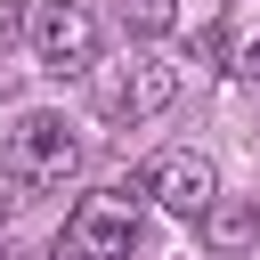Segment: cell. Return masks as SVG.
Listing matches in <instances>:
<instances>
[{
  "label": "cell",
  "mask_w": 260,
  "mask_h": 260,
  "mask_svg": "<svg viewBox=\"0 0 260 260\" xmlns=\"http://www.w3.org/2000/svg\"><path fill=\"white\" fill-rule=\"evenodd\" d=\"M0 260H8V252H0Z\"/></svg>",
  "instance_id": "cell-10"
},
{
  "label": "cell",
  "mask_w": 260,
  "mask_h": 260,
  "mask_svg": "<svg viewBox=\"0 0 260 260\" xmlns=\"http://www.w3.org/2000/svg\"><path fill=\"white\" fill-rule=\"evenodd\" d=\"M146 203H154L146 179H114V187L81 195V203L65 211V228H57V260H130Z\"/></svg>",
  "instance_id": "cell-1"
},
{
  "label": "cell",
  "mask_w": 260,
  "mask_h": 260,
  "mask_svg": "<svg viewBox=\"0 0 260 260\" xmlns=\"http://www.w3.org/2000/svg\"><path fill=\"white\" fill-rule=\"evenodd\" d=\"M179 98V65H162V57H130L114 81H106V114L114 122H146V114H162Z\"/></svg>",
  "instance_id": "cell-5"
},
{
  "label": "cell",
  "mask_w": 260,
  "mask_h": 260,
  "mask_svg": "<svg viewBox=\"0 0 260 260\" xmlns=\"http://www.w3.org/2000/svg\"><path fill=\"white\" fill-rule=\"evenodd\" d=\"M122 24H130L138 41H162V32L179 24V0H122Z\"/></svg>",
  "instance_id": "cell-8"
},
{
  "label": "cell",
  "mask_w": 260,
  "mask_h": 260,
  "mask_svg": "<svg viewBox=\"0 0 260 260\" xmlns=\"http://www.w3.org/2000/svg\"><path fill=\"white\" fill-rule=\"evenodd\" d=\"M73 171H81V138H73L65 114L32 106V114L8 122V179L16 187H65Z\"/></svg>",
  "instance_id": "cell-2"
},
{
  "label": "cell",
  "mask_w": 260,
  "mask_h": 260,
  "mask_svg": "<svg viewBox=\"0 0 260 260\" xmlns=\"http://www.w3.org/2000/svg\"><path fill=\"white\" fill-rule=\"evenodd\" d=\"M0 211H8V195H0Z\"/></svg>",
  "instance_id": "cell-9"
},
{
  "label": "cell",
  "mask_w": 260,
  "mask_h": 260,
  "mask_svg": "<svg viewBox=\"0 0 260 260\" xmlns=\"http://www.w3.org/2000/svg\"><path fill=\"white\" fill-rule=\"evenodd\" d=\"M24 32H32V65L57 73V81L98 65V16H89L81 0H41V8L24 16Z\"/></svg>",
  "instance_id": "cell-3"
},
{
  "label": "cell",
  "mask_w": 260,
  "mask_h": 260,
  "mask_svg": "<svg viewBox=\"0 0 260 260\" xmlns=\"http://www.w3.org/2000/svg\"><path fill=\"white\" fill-rule=\"evenodd\" d=\"M146 195H154L171 219H203V211L219 203V162L195 154V146H171V154L146 171Z\"/></svg>",
  "instance_id": "cell-4"
},
{
  "label": "cell",
  "mask_w": 260,
  "mask_h": 260,
  "mask_svg": "<svg viewBox=\"0 0 260 260\" xmlns=\"http://www.w3.org/2000/svg\"><path fill=\"white\" fill-rule=\"evenodd\" d=\"M219 65L260 89V0H236V8H228V24H219Z\"/></svg>",
  "instance_id": "cell-6"
},
{
  "label": "cell",
  "mask_w": 260,
  "mask_h": 260,
  "mask_svg": "<svg viewBox=\"0 0 260 260\" xmlns=\"http://www.w3.org/2000/svg\"><path fill=\"white\" fill-rule=\"evenodd\" d=\"M195 228H203V244H211V252H244V244L260 236V203H228V195H219Z\"/></svg>",
  "instance_id": "cell-7"
}]
</instances>
